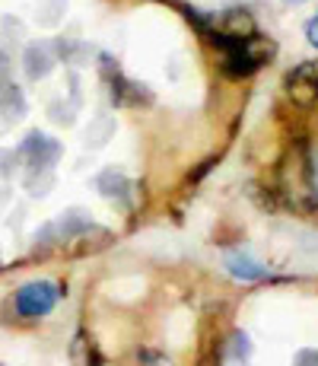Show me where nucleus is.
<instances>
[{
	"instance_id": "nucleus-10",
	"label": "nucleus",
	"mask_w": 318,
	"mask_h": 366,
	"mask_svg": "<svg viewBox=\"0 0 318 366\" xmlns=\"http://www.w3.org/2000/svg\"><path fill=\"white\" fill-rule=\"evenodd\" d=\"M306 41H309L312 48H318V16H312V19L306 23Z\"/></svg>"
},
{
	"instance_id": "nucleus-9",
	"label": "nucleus",
	"mask_w": 318,
	"mask_h": 366,
	"mask_svg": "<svg viewBox=\"0 0 318 366\" xmlns=\"http://www.w3.org/2000/svg\"><path fill=\"white\" fill-rule=\"evenodd\" d=\"M293 366H318V350H312V347L299 350V354L293 357Z\"/></svg>"
},
{
	"instance_id": "nucleus-11",
	"label": "nucleus",
	"mask_w": 318,
	"mask_h": 366,
	"mask_svg": "<svg viewBox=\"0 0 318 366\" xmlns=\"http://www.w3.org/2000/svg\"><path fill=\"white\" fill-rule=\"evenodd\" d=\"M287 4H299V0H287Z\"/></svg>"
},
{
	"instance_id": "nucleus-7",
	"label": "nucleus",
	"mask_w": 318,
	"mask_h": 366,
	"mask_svg": "<svg viewBox=\"0 0 318 366\" xmlns=\"http://www.w3.org/2000/svg\"><path fill=\"white\" fill-rule=\"evenodd\" d=\"M70 357L76 360V366H102V357H99L96 344L89 341L86 335H76L74 347H70Z\"/></svg>"
},
{
	"instance_id": "nucleus-1",
	"label": "nucleus",
	"mask_w": 318,
	"mask_h": 366,
	"mask_svg": "<svg viewBox=\"0 0 318 366\" xmlns=\"http://www.w3.org/2000/svg\"><path fill=\"white\" fill-rule=\"evenodd\" d=\"M58 284H51V280H32V284H23L16 293V312L23 315V319H41V315H48L54 306H58Z\"/></svg>"
},
{
	"instance_id": "nucleus-4",
	"label": "nucleus",
	"mask_w": 318,
	"mask_h": 366,
	"mask_svg": "<svg viewBox=\"0 0 318 366\" xmlns=\"http://www.w3.org/2000/svg\"><path fill=\"white\" fill-rule=\"evenodd\" d=\"M254 19L252 13H245L242 6L236 10H226L220 16V35H229V39H254Z\"/></svg>"
},
{
	"instance_id": "nucleus-2",
	"label": "nucleus",
	"mask_w": 318,
	"mask_h": 366,
	"mask_svg": "<svg viewBox=\"0 0 318 366\" xmlns=\"http://www.w3.org/2000/svg\"><path fill=\"white\" fill-rule=\"evenodd\" d=\"M19 157H23L26 169H29V182H32L35 175H45L54 166V159L61 157V147L58 140L45 137V134H29L23 140V147H19Z\"/></svg>"
},
{
	"instance_id": "nucleus-5",
	"label": "nucleus",
	"mask_w": 318,
	"mask_h": 366,
	"mask_svg": "<svg viewBox=\"0 0 318 366\" xmlns=\"http://www.w3.org/2000/svg\"><path fill=\"white\" fill-rule=\"evenodd\" d=\"M223 264L236 280H261V277H267L264 267L254 262L252 255H245V252H229V255L223 258Z\"/></svg>"
},
{
	"instance_id": "nucleus-6",
	"label": "nucleus",
	"mask_w": 318,
	"mask_h": 366,
	"mask_svg": "<svg viewBox=\"0 0 318 366\" xmlns=\"http://www.w3.org/2000/svg\"><path fill=\"white\" fill-rule=\"evenodd\" d=\"M54 67V51H51V45H45V41H41V45H32L29 51H26V74L32 76H45L48 70Z\"/></svg>"
},
{
	"instance_id": "nucleus-3",
	"label": "nucleus",
	"mask_w": 318,
	"mask_h": 366,
	"mask_svg": "<svg viewBox=\"0 0 318 366\" xmlns=\"http://www.w3.org/2000/svg\"><path fill=\"white\" fill-rule=\"evenodd\" d=\"M287 86L302 105H312L318 96V61H302L287 74Z\"/></svg>"
},
{
	"instance_id": "nucleus-8",
	"label": "nucleus",
	"mask_w": 318,
	"mask_h": 366,
	"mask_svg": "<svg viewBox=\"0 0 318 366\" xmlns=\"http://www.w3.org/2000/svg\"><path fill=\"white\" fill-rule=\"evenodd\" d=\"M137 360H140V366H172V360H169L166 354H159V350H140Z\"/></svg>"
}]
</instances>
